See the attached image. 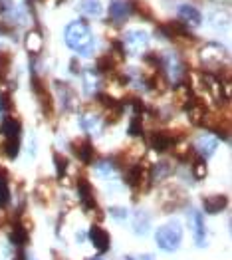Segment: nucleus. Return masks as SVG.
Instances as JSON below:
<instances>
[{"mask_svg":"<svg viewBox=\"0 0 232 260\" xmlns=\"http://www.w3.org/2000/svg\"><path fill=\"white\" fill-rule=\"evenodd\" d=\"M63 38H65V44L78 52V54H91L93 52V46H95V40H93V34L89 30V26L85 24L84 20H76L70 22L65 26V32H63Z\"/></svg>","mask_w":232,"mask_h":260,"instance_id":"f257e3e1","label":"nucleus"},{"mask_svg":"<svg viewBox=\"0 0 232 260\" xmlns=\"http://www.w3.org/2000/svg\"><path fill=\"white\" fill-rule=\"evenodd\" d=\"M155 240H157V246L165 252H175L179 246H181V240H183V226L177 222V220H171L167 224H163L157 235H155Z\"/></svg>","mask_w":232,"mask_h":260,"instance_id":"f03ea898","label":"nucleus"},{"mask_svg":"<svg viewBox=\"0 0 232 260\" xmlns=\"http://www.w3.org/2000/svg\"><path fill=\"white\" fill-rule=\"evenodd\" d=\"M228 58V52L224 50V46L218 42H209L201 48V60L207 68H220V66L226 62Z\"/></svg>","mask_w":232,"mask_h":260,"instance_id":"7ed1b4c3","label":"nucleus"},{"mask_svg":"<svg viewBox=\"0 0 232 260\" xmlns=\"http://www.w3.org/2000/svg\"><path fill=\"white\" fill-rule=\"evenodd\" d=\"M147 44H149V34L147 32H143V30H129L125 34V38H123V50H125L127 54H131V56H139V54H143L145 50H147Z\"/></svg>","mask_w":232,"mask_h":260,"instance_id":"20e7f679","label":"nucleus"},{"mask_svg":"<svg viewBox=\"0 0 232 260\" xmlns=\"http://www.w3.org/2000/svg\"><path fill=\"white\" fill-rule=\"evenodd\" d=\"M125 179L129 183V187L133 189H143L147 191L151 185V177H149V169L141 167V165H131L125 171Z\"/></svg>","mask_w":232,"mask_h":260,"instance_id":"39448f33","label":"nucleus"},{"mask_svg":"<svg viewBox=\"0 0 232 260\" xmlns=\"http://www.w3.org/2000/svg\"><path fill=\"white\" fill-rule=\"evenodd\" d=\"M161 68L167 72L169 80H173L175 84H179L185 78V66L181 62V58L177 54H165L161 60Z\"/></svg>","mask_w":232,"mask_h":260,"instance_id":"423d86ee","label":"nucleus"},{"mask_svg":"<svg viewBox=\"0 0 232 260\" xmlns=\"http://www.w3.org/2000/svg\"><path fill=\"white\" fill-rule=\"evenodd\" d=\"M133 12V4L129 0H111L109 2V18L115 24H123Z\"/></svg>","mask_w":232,"mask_h":260,"instance_id":"0eeeda50","label":"nucleus"},{"mask_svg":"<svg viewBox=\"0 0 232 260\" xmlns=\"http://www.w3.org/2000/svg\"><path fill=\"white\" fill-rule=\"evenodd\" d=\"M190 224H192V237H194V242L196 246H205L207 242V224H205V218L198 211H190Z\"/></svg>","mask_w":232,"mask_h":260,"instance_id":"6e6552de","label":"nucleus"},{"mask_svg":"<svg viewBox=\"0 0 232 260\" xmlns=\"http://www.w3.org/2000/svg\"><path fill=\"white\" fill-rule=\"evenodd\" d=\"M149 145L157 153H165L175 145V137H171V133L167 131H155L149 139Z\"/></svg>","mask_w":232,"mask_h":260,"instance_id":"1a4fd4ad","label":"nucleus"},{"mask_svg":"<svg viewBox=\"0 0 232 260\" xmlns=\"http://www.w3.org/2000/svg\"><path fill=\"white\" fill-rule=\"evenodd\" d=\"M216 145H218V141H216L214 135H211V133H203V135L196 137L194 149H196V153H198L201 157H211L212 153L216 151Z\"/></svg>","mask_w":232,"mask_h":260,"instance_id":"9d476101","label":"nucleus"},{"mask_svg":"<svg viewBox=\"0 0 232 260\" xmlns=\"http://www.w3.org/2000/svg\"><path fill=\"white\" fill-rule=\"evenodd\" d=\"M72 147H74L76 157H78L82 163L89 165V163L93 161V153H95V149H93V145H91L89 139H78V141H74Z\"/></svg>","mask_w":232,"mask_h":260,"instance_id":"9b49d317","label":"nucleus"},{"mask_svg":"<svg viewBox=\"0 0 232 260\" xmlns=\"http://www.w3.org/2000/svg\"><path fill=\"white\" fill-rule=\"evenodd\" d=\"M89 240L93 242V246L97 248V252H107V250H109L111 240H109V235H107L102 226L93 224V226L89 229Z\"/></svg>","mask_w":232,"mask_h":260,"instance_id":"f8f14e48","label":"nucleus"},{"mask_svg":"<svg viewBox=\"0 0 232 260\" xmlns=\"http://www.w3.org/2000/svg\"><path fill=\"white\" fill-rule=\"evenodd\" d=\"M187 111H189L190 121H192L194 125H205V119H207V115H209L205 104H201L196 98H192L189 104H187Z\"/></svg>","mask_w":232,"mask_h":260,"instance_id":"ddd939ff","label":"nucleus"},{"mask_svg":"<svg viewBox=\"0 0 232 260\" xmlns=\"http://www.w3.org/2000/svg\"><path fill=\"white\" fill-rule=\"evenodd\" d=\"M78 195H80V201H82V205H84L85 211L95 209L93 189H91V185H89L85 179H80V181H78Z\"/></svg>","mask_w":232,"mask_h":260,"instance_id":"4468645a","label":"nucleus"},{"mask_svg":"<svg viewBox=\"0 0 232 260\" xmlns=\"http://www.w3.org/2000/svg\"><path fill=\"white\" fill-rule=\"evenodd\" d=\"M80 125H82V129L91 133V135H100L102 129H104V123H102V119L95 113H82Z\"/></svg>","mask_w":232,"mask_h":260,"instance_id":"2eb2a0df","label":"nucleus"},{"mask_svg":"<svg viewBox=\"0 0 232 260\" xmlns=\"http://www.w3.org/2000/svg\"><path fill=\"white\" fill-rule=\"evenodd\" d=\"M159 30H161L167 38H171V40H175V38H187V36H189V30H187L185 24H181V22H167V24H161Z\"/></svg>","mask_w":232,"mask_h":260,"instance_id":"dca6fc26","label":"nucleus"},{"mask_svg":"<svg viewBox=\"0 0 232 260\" xmlns=\"http://www.w3.org/2000/svg\"><path fill=\"white\" fill-rule=\"evenodd\" d=\"M179 18H181V22H185L189 26H198L203 22L201 12L194 6H189V4H181L179 6Z\"/></svg>","mask_w":232,"mask_h":260,"instance_id":"f3484780","label":"nucleus"},{"mask_svg":"<svg viewBox=\"0 0 232 260\" xmlns=\"http://www.w3.org/2000/svg\"><path fill=\"white\" fill-rule=\"evenodd\" d=\"M226 205H228V199H226L224 195H212V197L203 199L205 213H209V215H216V213H220Z\"/></svg>","mask_w":232,"mask_h":260,"instance_id":"a211bd4d","label":"nucleus"},{"mask_svg":"<svg viewBox=\"0 0 232 260\" xmlns=\"http://www.w3.org/2000/svg\"><path fill=\"white\" fill-rule=\"evenodd\" d=\"M54 86H56V91H58V95H60L62 108L63 109H72V108H74V104H76V95H74V89L68 86V84H63V82H54Z\"/></svg>","mask_w":232,"mask_h":260,"instance_id":"6ab92c4d","label":"nucleus"},{"mask_svg":"<svg viewBox=\"0 0 232 260\" xmlns=\"http://www.w3.org/2000/svg\"><path fill=\"white\" fill-rule=\"evenodd\" d=\"M26 50L32 54V56H38L42 54L44 50V38L38 30H32L26 34Z\"/></svg>","mask_w":232,"mask_h":260,"instance_id":"aec40b11","label":"nucleus"},{"mask_svg":"<svg viewBox=\"0 0 232 260\" xmlns=\"http://www.w3.org/2000/svg\"><path fill=\"white\" fill-rule=\"evenodd\" d=\"M173 173V167H171L169 161H159L157 165H153L149 169V177H151V183H159L163 179H167Z\"/></svg>","mask_w":232,"mask_h":260,"instance_id":"412c9836","label":"nucleus"},{"mask_svg":"<svg viewBox=\"0 0 232 260\" xmlns=\"http://www.w3.org/2000/svg\"><path fill=\"white\" fill-rule=\"evenodd\" d=\"M34 91H36V95H38V100H40V106H42V109L50 115L52 113V98H50V93L46 91V87L42 86V82L34 76Z\"/></svg>","mask_w":232,"mask_h":260,"instance_id":"4be33fe9","label":"nucleus"},{"mask_svg":"<svg viewBox=\"0 0 232 260\" xmlns=\"http://www.w3.org/2000/svg\"><path fill=\"white\" fill-rule=\"evenodd\" d=\"M20 129H22V125L16 117L6 115V117L2 119V133H4L6 137H20Z\"/></svg>","mask_w":232,"mask_h":260,"instance_id":"5701e85b","label":"nucleus"},{"mask_svg":"<svg viewBox=\"0 0 232 260\" xmlns=\"http://www.w3.org/2000/svg\"><path fill=\"white\" fill-rule=\"evenodd\" d=\"M78 10L87 16H100L102 14V2L100 0H78Z\"/></svg>","mask_w":232,"mask_h":260,"instance_id":"b1692460","label":"nucleus"},{"mask_svg":"<svg viewBox=\"0 0 232 260\" xmlns=\"http://www.w3.org/2000/svg\"><path fill=\"white\" fill-rule=\"evenodd\" d=\"M149 226H151L149 215L143 213V211H137L135 217H133V231H135V235H147Z\"/></svg>","mask_w":232,"mask_h":260,"instance_id":"393cba45","label":"nucleus"},{"mask_svg":"<svg viewBox=\"0 0 232 260\" xmlns=\"http://www.w3.org/2000/svg\"><path fill=\"white\" fill-rule=\"evenodd\" d=\"M95 173L100 175L102 179H113V177L117 175V169H115V165H113L111 161L104 159V161H100V163L95 165Z\"/></svg>","mask_w":232,"mask_h":260,"instance_id":"a878e982","label":"nucleus"},{"mask_svg":"<svg viewBox=\"0 0 232 260\" xmlns=\"http://www.w3.org/2000/svg\"><path fill=\"white\" fill-rule=\"evenodd\" d=\"M10 240L16 244V246H24L28 242V231L22 226L20 222H16L12 226V233H10Z\"/></svg>","mask_w":232,"mask_h":260,"instance_id":"bb28decb","label":"nucleus"},{"mask_svg":"<svg viewBox=\"0 0 232 260\" xmlns=\"http://www.w3.org/2000/svg\"><path fill=\"white\" fill-rule=\"evenodd\" d=\"M18 147H20V137H6V143H4V151L10 159H14L18 155Z\"/></svg>","mask_w":232,"mask_h":260,"instance_id":"cd10ccee","label":"nucleus"},{"mask_svg":"<svg viewBox=\"0 0 232 260\" xmlns=\"http://www.w3.org/2000/svg\"><path fill=\"white\" fill-rule=\"evenodd\" d=\"M10 64H12V58L8 52H0V82L6 80L8 72H10Z\"/></svg>","mask_w":232,"mask_h":260,"instance_id":"c85d7f7f","label":"nucleus"},{"mask_svg":"<svg viewBox=\"0 0 232 260\" xmlns=\"http://www.w3.org/2000/svg\"><path fill=\"white\" fill-rule=\"evenodd\" d=\"M10 203V187H8V181L4 173L0 175V207H6Z\"/></svg>","mask_w":232,"mask_h":260,"instance_id":"c756f323","label":"nucleus"},{"mask_svg":"<svg viewBox=\"0 0 232 260\" xmlns=\"http://www.w3.org/2000/svg\"><path fill=\"white\" fill-rule=\"evenodd\" d=\"M84 86L87 93H93V91H95L97 78H95V72H93V70H85L84 72Z\"/></svg>","mask_w":232,"mask_h":260,"instance_id":"7c9ffc66","label":"nucleus"},{"mask_svg":"<svg viewBox=\"0 0 232 260\" xmlns=\"http://www.w3.org/2000/svg\"><path fill=\"white\" fill-rule=\"evenodd\" d=\"M192 175H194V179H205L207 177V163H205V159H196L194 161V165H192Z\"/></svg>","mask_w":232,"mask_h":260,"instance_id":"2f4dec72","label":"nucleus"},{"mask_svg":"<svg viewBox=\"0 0 232 260\" xmlns=\"http://www.w3.org/2000/svg\"><path fill=\"white\" fill-rule=\"evenodd\" d=\"M54 163H56V171H58V179H62L65 169H68V159L60 155V153H54Z\"/></svg>","mask_w":232,"mask_h":260,"instance_id":"473e14b6","label":"nucleus"},{"mask_svg":"<svg viewBox=\"0 0 232 260\" xmlns=\"http://www.w3.org/2000/svg\"><path fill=\"white\" fill-rule=\"evenodd\" d=\"M141 117L139 115H133V119H131V123H129V135H133V137H137V135H141Z\"/></svg>","mask_w":232,"mask_h":260,"instance_id":"72a5a7b5","label":"nucleus"},{"mask_svg":"<svg viewBox=\"0 0 232 260\" xmlns=\"http://www.w3.org/2000/svg\"><path fill=\"white\" fill-rule=\"evenodd\" d=\"M113 68V62H111V56H104L97 60V72H109Z\"/></svg>","mask_w":232,"mask_h":260,"instance_id":"f704fd0d","label":"nucleus"},{"mask_svg":"<svg viewBox=\"0 0 232 260\" xmlns=\"http://www.w3.org/2000/svg\"><path fill=\"white\" fill-rule=\"evenodd\" d=\"M109 215L115 218V220H123V218H127V209H123V207H111L109 209Z\"/></svg>","mask_w":232,"mask_h":260,"instance_id":"c9c22d12","label":"nucleus"},{"mask_svg":"<svg viewBox=\"0 0 232 260\" xmlns=\"http://www.w3.org/2000/svg\"><path fill=\"white\" fill-rule=\"evenodd\" d=\"M8 108H10V93L2 91L0 93V111H6Z\"/></svg>","mask_w":232,"mask_h":260,"instance_id":"e433bc0d","label":"nucleus"},{"mask_svg":"<svg viewBox=\"0 0 232 260\" xmlns=\"http://www.w3.org/2000/svg\"><path fill=\"white\" fill-rule=\"evenodd\" d=\"M70 68H72V74H80V64H78V60H76V58L72 60Z\"/></svg>","mask_w":232,"mask_h":260,"instance_id":"4c0bfd02","label":"nucleus"},{"mask_svg":"<svg viewBox=\"0 0 232 260\" xmlns=\"http://www.w3.org/2000/svg\"><path fill=\"white\" fill-rule=\"evenodd\" d=\"M0 32H2V34H10V28L4 26V24H0Z\"/></svg>","mask_w":232,"mask_h":260,"instance_id":"58836bf2","label":"nucleus"},{"mask_svg":"<svg viewBox=\"0 0 232 260\" xmlns=\"http://www.w3.org/2000/svg\"><path fill=\"white\" fill-rule=\"evenodd\" d=\"M14 260H26V254H24V252L20 250V252L16 254V258H14Z\"/></svg>","mask_w":232,"mask_h":260,"instance_id":"ea45409f","label":"nucleus"},{"mask_svg":"<svg viewBox=\"0 0 232 260\" xmlns=\"http://www.w3.org/2000/svg\"><path fill=\"white\" fill-rule=\"evenodd\" d=\"M141 260H153V256H149V254H145V256H141Z\"/></svg>","mask_w":232,"mask_h":260,"instance_id":"a19ab883","label":"nucleus"},{"mask_svg":"<svg viewBox=\"0 0 232 260\" xmlns=\"http://www.w3.org/2000/svg\"><path fill=\"white\" fill-rule=\"evenodd\" d=\"M91 260H100V258H91Z\"/></svg>","mask_w":232,"mask_h":260,"instance_id":"79ce46f5","label":"nucleus"}]
</instances>
